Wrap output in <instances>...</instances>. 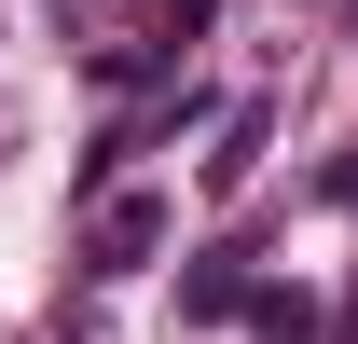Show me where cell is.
<instances>
[{
  "mask_svg": "<svg viewBox=\"0 0 358 344\" xmlns=\"http://www.w3.org/2000/svg\"><path fill=\"white\" fill-rule=\"evenodd\" d=\"M248 303H262L248 289V248H207L193 275H179V317H248Z\"/></svg>",
  "mask_w": 358,
  "mask_h": 344,
  "instance_id": "7a4b0ae2",
  "label": "cell"
},
{
  "mask_svg": "<svg viewBox=\"0 0 358 344\" xmlns=\"http://www.w3.org/2000/svg\"><path fill=\"white\" fill-rule=\"evenodd\" d=\"M152 248H166V193H96V220H83V275H138Z\"/></svg>",
  "mask_w": 358,
  "mask_h": 344,
  "instance_id": "6da1fadb",
  "label": "cell"
}]
</instances>
